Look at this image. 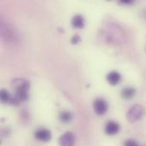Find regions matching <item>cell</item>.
<instances>
[{"mask_svg": "<svg viewBox=\"0 0 146 146\" xmlns=\"http://www.w3.org/2000/svg\"><path fill=\"white\" fill-rule=\"evenodd\" d=\"M146 115L145 108L141 104H134L132 106L127 113V120L129 123H135Z\"/></svg>", "mask_w": 146, "mask_h": 146, "instance_id": "obj_1", "label": "cell"}, {"mask_svg": "<svg viewBox=\"0 0 146 146\" xmlns=\"http://www.w3.org/2000/svg\"><path fill=\"white\" fill-rule=\"evenodd\" d=\"M108 108H109L108 103L104 98H96L94 100V102H93V110H94V112L97 115H104L107 112Z\"/></svg>", "mask_w": 146, "mask_h": 146, "instance_id": "obj_2", "label": "cell"}, {"mask_svg": "<svg viewBox=\"0 0 146 146\" xmlns=\"http://www.w3.org/2000/svg\"><path fill=\"white\" fill-rule=\"evenodd\" d=\"M75 143V136L71 132H66L62 134L58 139L60 146H74Z\"/></svg>", "mask_w": 146, "mask_h": 146, "instance_id": "obj_3", "label": "cell"}, {"mask_svg": "<svg viewBox=\"0 0 146 146\" xmlns=\"http://www.w3.org/2000/svg\"><path fill=\"white\" fill-rule=\"evenodd\" d=\"M34 137L36 139L42 141V142H49L51 138V133L50 130L46 129V128H39L38 130L35 131L34 133Z\"/></svg>", "mask_w": 146, "mask_h": 146, "instance_id": "obj_4", "label": "cell"}, {"mask_svg": "<svg viewBox=\"0 0 146 146\" xmlns=\"http://www.w3.org/2000/svg\"><path fill=\"white\" fill-rule=\"evenodd\" d=\"M119 131H120V125L118 122L115 121H110L106 123L104 127V132L106 134L110 136H113L117 134Z\"/></svg>", "mask_w": 146, "mask_h": 146, "instance_id": "obj_5", "label": "cell"}, {"mask_svg": "<svg viewBox=\"0 0 146 146\" xmlns=\"http://www.w3.org/2000/svg\"><path fill=\"white\" fill-rule=\"evenodd\" d=\"M11 86L15 89H27L29 91L30 89V82L25 79H21V78H16L14 79L11 81Z\"/></svg>", "mask_w": 146, "mask_h": 146, "instance_id": "obj_6", "label": "cell"}, {"mask_svg": "<svg viewBox=\"0 0 146 146\" xmlns=\"http://www.w3.org/2000/svg\"><path fill=\"white\" fill-rule=\"evenodd\" d=\"M106 79L111 86H116L121 82V75L120 73H118L116 71H111L107 74Z\"/></svg>", "mask_w": 146, "mask_h": 146, "instance_id": "obj_7", "label": "cell"}, {"mask_svg": "<svg viewBox=\"0 0 146 146\" xmlns=\"http://www.w3.org/2000/svg\"><path fill=\"white\" fill-rule=\"evenodd\" d=\"M71 24L74 28L82 29L85 27V19L81 15H75L71 21Z\"/></svg>", "mask_w": 146, "mask_h": 146, "instance_id": "obj_8", "label": "cell"}, {"mask_svg": "<svg viewBox=\"0 0 146 146\" xmlns=\"http://www.w3.org/2000/svg\"><path fill=\"white\" fill-rule=\"evenodd\" d=\"M135 94H136L135 88L131 87V86H127V87L123 88L121 90V95L122 98L127 99V100H129V99L133 98Z\"/></svg>", "mask_w": 146, "mask_h": 146, "instance_id": "obj_9", "label": "cell"}, {"mask_svg": "<svg viewBox=\"0 0 146 146\" xmlns=\"http://www.w3.org/2000/svg\"><path fill=\"white\" fill-rule=\"evenodd\" d=\"M15 96L19 99V101L21 103V102H26L28 98H29V95H28V90L27 89H17V90H15Z\"/></svg>", "mask_w": 146, "mask_h": 146, "instance_id": "obj_10", "label": "cell"}, {"mask_svg": "<svg viewBox=\"0 0 146 146\" xmlns=\"http://www.w3.org/2000/svg\"><path fill=\"white\" fill-rule=\"evenodd\" d=\"M73 119V115L69 111H62L59 114V120L62 123H68L72 121Z\"/></svg>", "mask_w": 146, "mask_h": 146, "instance_id": "obj_11", "label": "cell"}, {"mask_svg": "<svg viewBox=\"0 0 146 146\" xmlns=\"http://www.w3.org/2000/svg\"><path fill=\"white\" fill-rule=\"evenodd\" d=\"M0 98H1V101L3 104H9L10 99H11V96L9 93V92L5 89H2L0 92Z\"/></svg>", "mask_w": 146, "mask_h": 146, "instance_id": "obj_12", "label": "cell"}, {"mask_svg": "<svg viewBox=\"0 0 146 146\" xmlns=\"http://www.w3.org/2000/svg\"><path fill=\"white\" fill-rule=\"evenodd\" d=\"M124 146H141L138 141H136L135 139H127L125 141L124 143Z\"/></svg>", "mask_w": 146, "mask_h": 146, "instance_id": "obj_13", "label": "cell"}, {"mask_svg": "<svg viewBox=\"0 0 146 146\" xmlns=\"http://www.w3.org/2000/svg\"><path fill=\"white\" fill-rule=\"evenodd\" d=\"M81 41V38L79 34H74L71 38V44H78Z\"/></svg>", "mask_w": 146, "mask_h": 146, "instance_id": "obj_14", "label": "cell"}, {"mask_svg": "<svg viewBox=\"0 0 146 146\" xmlns=\"http://www.w3.org/2000/svg\"><path fill=\"white\" fill-rule=\"evenodd\" d=\"M9 104H11V105H13V106H19L20 105V104H21V102L19 101V99L14 95V96H12L11 97V99H10V101H9Z\"/></svg>", "mask_w": 146, "mask_h": 146, "instance_id": "obj_15", "label": "cell"}, {"mask_svg": "<svg viewBox=\"0 0 146 146\" xmlns=\"http://www.w3.org/2000/svg\"><path fill=\"white\" fill-rule=\"evenodd\" d=\"M121 3L123 4H132L133 3V0H122V1H121Z\"/></svg>", "mask_w": 146, "mask_h": 146, "instance_id": "obj_16", "label": "cell"}]
</instances>
